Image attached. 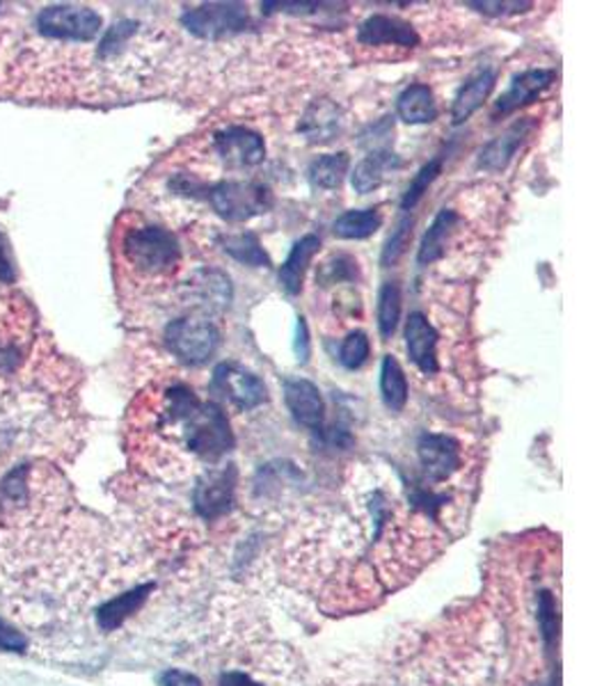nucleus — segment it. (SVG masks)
I'll return each mask as SVG.
<instances>
[{"label": "nucleus", "instance_id": "35", "mask_svg": "<svg viewBox=\"0 0 611 686\" xmlns=\"http://www.w3.org/2000/svg\"><path fill=\"white\" fill-rule=\"evenodd\" d=\"M25 647H28V638L23 636V632H19L17 627L8 623V620L0 618V650L25 652Z\"/></svg>", "mask_w": 611, "mask_h": 686}, {"label": "nucleus", "instance_id": "20", "mask_svg": "<svg viewBox=\"0 0 611 686\" xmlns=\"http://www.w3.org/2000/svg\"><path fill=\"white\" fill-rule=\"evenodd\" d=\"M397 113L410 126L431 124L438 117V104H435L433 89L422 83L405 87L397 99Z\"/></svg>", "mask_w": 611, "mask_h": 686}, {"label": "nucleus", "instance_id": "31", "mask_svg": "<svg viewBox=\"0 0 611 686\" xmlns=\"http://www.w3.org/2000/svg\"><path fill=\"white\" fill-rule=\"evenodd\" d=\"M412 222L414 220L410 218V213H405L399 220L394 234L388 239V243H384V247H382V256H380L382 266H394L397 261L405 254V250L410 245V236H412Z\"/></svg>", "mask_w": 611, "mask_h": 686}, {"label": "nucleus", "instance_id": "32", "mask_svg": "<svg viewBox=\"0 0 611 686\" xmlns=\"http://www.w3.org/2000/svg\"><path fill=\"white\" fill-rule=\"evenodd\" d=\"M538 625H540L545 645L552 647V643H555V638H557L559 620H557V604H555V598H552V593H548V591L538 595Z\"/></svg>", "mask_w": 611, "mask_h": 686}, {"label": "nucleus", "instance_id": "17", "mask_svg": "<svg viewBox=\"0 0 611 686\" xmlns=\"http://www.w3.org/2000/svg\"><path fill=\"white\" fill-rule=\"evenodd\" d=\"M151 591H154V583H143V585L131 588V591L117 595L115 600L99 606V611H96V623H99L104 632H115L117 627L124 625V620H128L145 606Z\"/></svg>", "mask_w": 611, "mask_h": 686}, {"label": "nucleus", "instance_id": "21", "mask_svg": "<svg viewBox=\"0 0 611 686\" xmlns=\"http://www.w3.org/2000/svg\"><path fill=\"white\" fill-rule=\"evenodd\" d=\"M401 168V160L392 151H371L367 158L358 162L356 172L350 175L352 190L360 194H369L378 190L390 170Z\"/></svg>", "mask_w": 611, "mask_h": 686}, {"label": "nucleus", "instance_id": "2", "mask_svg": "<svg viewBox=\"0 0 611 686\" xmlns=\"http://www.w3.org/2000/svg\"><path fill=\"white\" fill-rule=\"evenodd\" d=\"M122 252L128 266L145 275H166L175 271L181 258L177 236L156 224L128 229L122 241Z\"/></svg>", "mask_w": 611, "mask_h": 686}, {"label": "nucleus", "instance_id": "25", "mask_svg": "<svg viewBox=\"0 0 611 686\" xmlns=\"http://www.w3.org/2000/svg\"><path fill=\"white\" fill-rule=\"evenodd\" d=\"M339 126H341V119H339V108H335L333 104L328 102H316L305 119H303V126L301 130L307 136L309 143H326L330 140L335 134H339Z\"/></svg>", "mask_w": 611, "mask_h": 686}, {"label": "nucleus", "instance_id": "6", "mask_svg": "<svg viewBox=\"0 0 611 686\" xmlns=\"http://www.w3.org/2000/svg\"><path fill=\"white\" fill-rule=\"evenodd\" d=\"M183 28L202 40H220L236 35L250 25V12L243 3H209L181 14Z\"/></svg>", "mask_w": 611, "mask_h": 686}, {"label": "nucleus", "instance_id": "5", "mask_svg": "<svg viewBox=\"0 0 611 686\" xmlns=\"http://www.w3.org/2000/svg\"><path fill=\"white\" fill-rule=\"evenodd\" d=\"M35 25L40 35L60 42H89L102 30V17L89 8L78 6H51L44 8Z\"/></svg>", "mask_w": 611, "mask_h": 686}, {"label": "nucleus", "instance_id": "41", "mask_svg": "<svg viewBox=\"0 0 611 686\" xmlns=\"http://www.w3.org/2000/svg\"><path fill=\"white\" fill-rule=\"evenodd\" d=\"M548 686H557V682H550V684H548Z\"/></svg>", "mask_w": 611, "mask_h": 686}, {"label": "nucleus", "instance_id": "18", "mask_svg": "<svg viewBox=\"0 0 611 686\" xmlns=\"http://www.w3.org/2000/svg\"><path fill=\"white\" fill-rule=\"evenodd\" d=\"M495 83H497V74L493 70L476 72L456 94L454 106H452V122L456 126L467 122L481 106H484V102L495 89Z\"/></svg>", "mask_w": 611, "mask_h": 686}, {"label": "nucleus", "instance_id": "22", "mask_svg": "<svg viewBox=\"0 0 611 686\" xmlns=\"http://www.w3.org/2000/svg\"><path fill=\"white\" fill-rule=\"evenodd\" d=\"M456 222H459V215L452 209H444L435 215L433 224L429 226V232L422 239L420 252H417V261H420V266L435 264L438 258H442V254L446 250V241H449V236H452Z\"/></svg>", "mask_w": 611, "mask_h": 686}, {"label": "nucleus", "instance_id": "16", "mask_svg": "<svg viewBox=\"0 0 611 686\" xmlns=\"http://www.w3.org/2000/svg\"><path fill=\"white\" fill-rule=\"evenodd\" d=\"M318 250H320V239L314 234H307L292 247V252H288L286 261L280 268V286L288 293V296H298L301 293L305 273L312 264V258L318 254Z\"/></svg>", "mask_w": 611, "mask_h": 686}, {"label": "nucleus", "instance_id": "19", "mask_svg": "<svg viewBox=\"0 0 611 686\" xmlns=\"http://www.w3.org/2000/svg\"><path fill=\"white\" fill-rule=\"evenodd\" d=\"M190 291L204 312H224L232 303V282L222 271H200L190 282Z\"/></svg>", "mask_w": 611, "mask_h": 686}, {"label": "nucleus", "instance_id": "13", "mask_svg": "<svg viewBox=\"0 0 611 686\" xmlns=\"http://www.w3.org/2000/svg\"><path fill=\"white\" fill-rule=\"evenodd\" d=\"M405 348L408 357L412 359V365L426 376L438 373V333L429 318L420 312H414L408 316L405 323Z\"/></svg>", "mask_w": 611, "mask_h": 686}, {"label": "nucleus", "instance_id": "28", "mask_svg": "<svg viewBox=\"0 0 611 686\" xmlns=\"http://www.w3.org/2000/svg\"><path fill=\"white\" fill-rule=\"evenodd\" d=\"M399 320H401V288L397 282H388L382 284L378 293V330L384 341L394 337Z\"/></svg>", "mask_w": 611, "mask_h": 686}, {"label": "nucleus", "instance_id": "37", "mask_svg": "<svg viewBox=\"0 0 611 686\" xmlns=\"http://www.w3.org/2000/svg\"><path fill=\"white\" fill-rule=\"evenodd\" d=\"M294 350H296V357L301 365H307L309 362V355H312V341H309V328H307V320L303 316H298V323H296V341H294Z\"/></svg>", "mask_w": 611, "mask_h": 686}, {"label": "nucleus", "instance_id": "38", "mask_svg": "<svg viewBox=\"0 0 611 686\" xmlns=\"http://www.w3.org/2000/svg\"><path fill=\"white\" fill-rule=\"evenodd\" d=\"M17 279V271H14V261H12V252L8 245V239L0 232V282L12 284Z\"/></svg>", "mask_w": 611, "mask_h": 686}, {"label": "nucleus", "instance_id": "40", "mask_svg": "<svg viewBox=\"0 0 611 686\" xmlns=\"http://www.w3.org/2000/svg\"><path fill=\"white\" fill-rule=\"evenodd\" d=\"M220 686H262V684L254 682L250 675H245L241 671H230V673L222 675Z\"/></svg>", "mask_w": 611, "mask_h": 686}, {"label": "nucleus", "instance_id": "24", "mask_svg": "<svg viewBox=\"0 0 611 686\" xmlns=\"http://www.w3.org/2000/svg\"><path fill=\"white\" fill-rule=\"evenodd\" d=\"M350 166V158L346 151L339 154H326L312 160V166L307 168V179L312 188L316 190H335L341 186L346 172Z\"/></svg>", "mask_w": 611, "mask_h": 686}, {"label": "nucleus", "instance_id": "34", "mask_svg": "<svg viewBox=\"0 0 611 686\" xmlns=\"http://www.w3.org/2000/svg\"><path fill=\"white\" fill-rule=\"evenodd\" d=\"M467 8H474V10L481 12V14L506 17V14L527 12V10H531L534 6H531V3H518V0H513V3H491V0H484V3H467Z\"/></svg>", "mask_w": 611, "mask_h": 686}, {"label": "nucleus", "instance_id": "3", "mask_svg": "<svg viewBox=\"0 0 611 686\" xmlns=\"http://www.w3.org/2000/svg\"><path fill=\"white\" fill-rule=\"evenodd\" d=\"M166 344L179 362L188 367H202L215 355L220 333L204 318H179L166 328Z\"/></svg>", "mask_w": 611, "mask_h": 686}, {"label": "nucleus", "instance_id": "33", "mask_svg": "<svg viewBox=\"0 0 611 686\" xmlns=\"http://www.w3.org/2000/svg\"><path fill=\"white\" fill-rule=\"evenodd\" d=\"M134 32H136V23H134V21H119V23H115V25L108 30V35L104 38L99 53H102L104 57L117 53V51L126 44V40L134 35Z\"/></svg>", "mask_w": 611, "mask_h": 686}, {"label": "nucleus", "instance_id": "30", "mask_svg": "<svg viewBox=\"0 0 611 686\" xmlns=\"http://www.w3.org/2000/svg\"><path fill=\"white\" fill-rule=\"evenodd\" d=\"M369 337L365 333H350L344 344H341V350H339V362L344 369L348 371H358L367 359H369Z\"/></svg>", "mask_w": 611, "mask_h": 686}, {"label": "nucleus", "instance_id": "15", "mask_svg": "<svg viewBox=\"0 0 611 686\" xmlns=\"http://www.w3.org/2000/svg\"><path fill=\"white\" fill-rule=\"evenodd\" d=\"M534 122L531 119H520L513 126H508L502 136H497L493 143H488L478 156V166L488 172H502L513 156L518 154L527 136L531 134Z\"/></svg>", "mask_w": 611, "mask_h": 686}, {"label": "nucleus", "instance_id": "36", "mask_svg": "<svg viewBox=\"0 0 611 686\" xmlns=\"http://www.w3.org/2000/svg\"><path fill=\"white\" fill-rule=\"evenodd\" d=\"M337 258V266L339 268H335L333 266V261H328L326 264V268H324V273H320V277H326L328 282H341V279H352L356 277V261L352 258H348V256H335Z\"/></svg>", "mask_w": 611, "mask_h": 686}, {"label": "nucleus", "instance_id": "11", "mask_svg": "<svg viewBox=\"0 0 611 686\" xmlns=\"http://www.w3.org/2000/svg\"><path fill=\"white\" fill-rule=\"evenodd\" d=\"M284 401L288 412L296 419L301 426L309 431H320L324 429V416H326V405L320 399V391L314 382L296 378L284 382Z\"/></svg>", "mask_w": 611, "mask_h": 686}, {"label": "nucleus", "instance_id": "26", "mask_svg": "<svg viewBox=\"0 0 611 686\" xmlns=\"http://www.w3.org/2000/svg\"><path fill=\"white\" fill-rule=\"evenodd\" d=\"M382 224V218L376 209H365V211H346L339 215L333 224V232L337 239L344 241H365L373 236Z\"/></svg>", "mask_w": 611, "mask_h": 686}, {"label": "nucleus", "instance_id": "10", "mask_svg": "<svg viewBox=\"0 0 611 686\" xmlns=\"http://www.w3.org/2000/svg\"><path fill=\"white\" fill-rule=\"evenodd\" d=\"M215 151L220 158L230 166H241V168H252L260 166L266 156V145L260 134H254L250 128L243 126H232L224 128L215 136Z\"/></svg>", "mask_w": 611, "mask_h": 686}, {"label": "nucleus", "instance_id": "1", "mask_svg": "<svg viewBox=\"0 0 611 686\" xmlns=\"http://www.w3.org/2000/svg\"><path fill=\"white\" fill-rule=\"evenodd\" d=\"M164 419L166 426L179 429L181 440L192 455H200L209 463H215L218 457L230 453L234 446L230 421L222 408L215 403H202L196 391L183 384L168 389Z\"/></svg>", "mask_w": 611, "mask_h": 686}, {"label": "nucleus", "instance_id": "8", "mask_svg": "<svg viewBox=\"0 0 611 686\" xmlns=\"http://www.w3.org/2000/svg\"><path fill=\"white\" fill-rule=\"evenodd\" d=\"M234 489H236L234 465L207 472L196 487V495H192L198 515L204 519H218L228 515L234 506Z\"/></svg>", "mask_w": 611, "mask_h": 686}, {"label": "nucleus", "instance_id": "27", "mask_svg": "<svg viewBox=\"0 0 611 686\" xmlns=\"http://www.w3.org/2000/svg\"><path fill=\"white\" fill-rule=\"evenodd\" d=\"M224 254H230L232 258H236L239 264L250 266V268H268L271 258L266 254V250L262 247V241L256 239V234H236V236H228L220 241Z\"/></svg>", "mask_w": 611, "mask_h": 686}, {"label": "nucleus", "instance_id": "9", "mask_svg": "<svg viewBox=\"0 0 611 686\" xmlns=\"http://www.w3.org/2000/svg\"><path fill=\"white\" fill-rule=\"evenodd\" d=\"M420 465L431 483H442L461 467V446L454 437L440 433H422L417 440Z\"/></svg>", "mask_w": 611, "mask_h": 686}, {"label": "nucleus", "instance_id": "4", "mask_svg": "<svg viewBox=\"0 0 611 686\" xmlns=\"http://www.w3.org/2000/svg\"><path fill=\"white\" fill-rule=\"evenodd\" d=\"M209 202L213 211L228 222H245L262 215L271 209V190L260 183L224 181L209 190Z\"/></svg>", "mask_w": 611, "mask_h": 686}, {"label": "nucleus", "instance_id": "39", "mask_svg": "<svg viewBox=\"0 0 611 686\" xmlns=\"http://www.w3.org/2000/svg\"><path fill=\"white\" fill-rule=\"evenodd\" d=\"M160 686H202V679L192 673L170 668L160 675Z\"/></svg>", "mask_w": 611, "mask_h": 686}, {"label": "nucleus", "instance_id": "7", "mask_svg": "<svg viewBox=\"0 0 611 686\" xmlns=\"http://www.w3.org/2000/svg\"><path fill=\"white\" fill-rule=\"evenodd\" d=\"M211 387L239 410H254L268 401V389L264 380L236 362L218 365Z\"/></svg>", "mask_w": 611, "mask_h": 686}, {"label": "nucleus", "instance_id": "23", "mask_svg": "<svg viewBox=\"0 0 611 686\" xmlns=\"http://www.w3.org/2000/svg\"><path fill=\"white\" fill-rule=\"evenodd\" d=\"M380 397L390 412H401L408 403V378L397 357L384 355L380 367Z\"/></svg>", "mask_w": 611, "mask_h": 686}, {"label": "nucleus", "instance_id": "29", "mask_svg": "<svg viewBox=\"0 0 611 686\" xmlns=\"http://www.w3.org/2000/svg\"><path fill=\"white\" fill-rule=\"evenodd\" d=\"M440 170H442V158H433L431 162H426V166L420 172H417V177L410 181V186H408V190L403 194V200H401V209L405 213L412 211L417 204H420V200L424 198V192L429 190V186L438 179Z\"/></svg>", "mask_w": 611, "mask_h": 686}, {"label": "nucleus", "instance_id": "14", "mask_svg": "<svg viewBox=\"0 0 611 686\" xmlns=\"http://www.w3.org/2000/svg\"><path fill=\"white\" fill-rule=\"evenodd\" d=\"M557 78L555 70H527L513 78L510 87L502 94V99L495 106V115H510L518 108L531 104L536 96L548 89Z\"/></svg>", "mask_w": 611, "mask_h": 686}, {"label": "nucleus", "instance_id": "12", "mask_svg": "<svg viewBox=\"0 0 611 686\" xmlns=\"http://www.w3.org/2000/svg\"><path fill=\"white\" fill-rule=\"evenodd\" d=\"M358 42L365 46H401V49H414L420 44V38L410 23L397 19L373 14L358 28Z\"/></svg>", "mask_w": 611, "mask_h": 686}]
</instances>
